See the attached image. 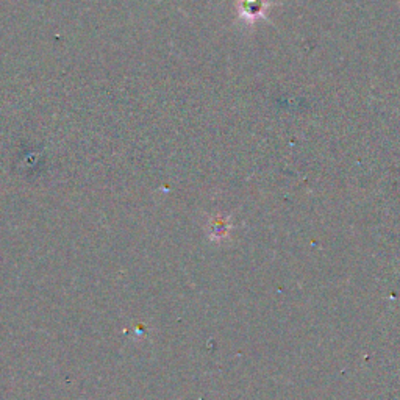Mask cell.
I'll list each match as a JSON object with an SVG mask.
<instances>
[{
  "label": "cell",
  "instance_id": "obj_1",
  "mask_svg": "<svg viewBox=\"0 0 400 400\" xmlns=\"http://www.w3.org/2000/svg\"><path fill=\"white\" fill-rule=\"evenodd\" d=\"M269 7L270 3H268L266 0H236L238 13L247 22H254L266 16Z\"/></svg>",
  "mask_w": 400,
  "mask_h": 400
}]
</instances>
